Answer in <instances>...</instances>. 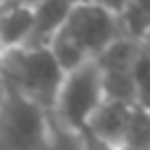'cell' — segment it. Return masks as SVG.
Instances as JSON below:
<instances>
[{
  "label": "cell",
  "instance_id": "30bf717a",
  "mask_svg": "<svg viewBox=\"0 0 150 150\" xmlns=\"http://www.w3.org/2000/svg\"><path fill=\"white\" fill-rule=\"evenodd\" d=\"M68 2L70 5H98V7H108V9L120 14L129 0H68Z\"/></svg>",
  "mask_w": 150,
  "mask_h": 150
},
{
  "label": "cell",
  "instance_id": "7a4b0ae2",
  "mask_svg": "<svg viewBox=\"0 0 150 150\" xmlns=\"http://www.w3.org/2000/svg\"><path fill=\"white\" fill-rule=\"evenodd\" d=\"M5 73L14 94L23 96L45 112L54 110L66 70L49 49H16L5 54Z\"/></svg>",
  "mask_w": 150,
  "mask_h": 150
},
{
  "label": "cell",
  "instance_id": "277c9868",
  "mask_svg": "<svg viewBox=\"0 0 150 150\" xmlns=\"http://www.w3.org/2000/svg\"><path fill=\"white\" fill-rule=\"evenodd\" d=\"M138 47H141V42L122 38L96 59L108 98L127 101V103L136 105V101H134V66H136Z\"/></svg>",
  "mask_w": 150,
  "mask_h": 150
},
{
  "label": "cell",
  "instance_id": "6da1fadb",
  "mask_svg": "<svg viewBox=\"0 0 150 150\" xmlns=\"http://www.w3.org/2000/svg\"><path fill=\"white\" fill-rule=\"evenodd\" d=\"M122 38L124 33L117 12L98 5H73L66 26L52 42L49 52L59 66L70 73L84 63L96 61Z\"/></svg>",
  "mask_w": 150,
  "mask_h": 150
},
{
  "label": "cell",
  "instance_id": "5b68a950",
  "mask_svg": "<svg viewBox=\"0 0 150 150\" xmlns=\"http://www.w3.org/2000/svg\"><path fill=\"white\" fill-rule=\"evenodd\" d=\"M134 110L136 105L134 103H127V101H115V98H108L101 110L96 112V117L91 120L87 134L101 143L103 148L108 150H120L127 131H129V124H131V117H134Z\"/></svg>",
  "mask_w": 150,
  "mask_h": 150
},
{
  "label": "cell",
  "instance_id": "ba28073f",
  "mask_svg": "<svg viewBox=\"0 0 150 150\" xmlns=\"http://www.w3.org/2000/svg\"><path fill=\"white\" fill-rule=\"evenodd\" d=\"M124 38L134 42L150 40V0H129L120 12Z\"/></svg>",
  "mask_w": 150,
  "mask_h": 150
},
{
  "label": "cell",
  "instance_id": "8fae6325",
  "mask_svg": "<svg viewBox=\"0 0 150 150\" xmlns=\"http://www.w3.org/2000/svg\"><path fill=\"white\" fill-rule=\"evenodd\" d=\"M42 2H47V0H2V5H21V7H30V9L40 7Z\"/></svg>",
  "mask_w": 150,
  "mask_h": 150
},
{
  "label": "cell",
  "instance_id": "9c48e42d",
  "mask_svg": "<svg viewBox=\"0 0 150 150\" xmlns=\"http://www.w3.org/2000/svg\"><path fill=\"white\" fill-rule=\"evenodd\" d=\"M134 101L138 108L150 110V40L141 42L134 66Z\"/></svg>",
  "mask_w": 150,
  "mask_h": 150
},
{
  "label": "cell",
  "instance_id": "8992f818",
  "mask_svg": "<svg viewBox=\"0 0 150 150\" xmlns=\"http://www.w3.org/2000/svg\"><path fill=\"white\" fill-rule=\"evenodd\" d=\"M70 9L73 5L68 0H47L40 7H35L33 33H30V42L26 49H49L52 42L63 30Z\"/></svg>",
  "mask_w": 150,
  "mask_h": 150
},
{
  "label": "cell",
  "instance_id": "3957f363",
  "mask_svg": "<svg viewBox=\"0 0 150 150\" xmlns=\"http://www.w3.org/2000/svg\"><path fill=\"white\" fill-rule=\"evenodd\" d=\"M108 101L101 73L96 61L84 63L70 73H66L63 84L59 89L52 115L56 124L68 134H87L91 120Z\"/></svg>",
  "mask_w": 150,
  "mask_h": 150
},
{
  "label": "cell",
  "instance_id": "52a82bcc",
  "mask_svg": "<svg viewBox=\"0 0 150 150\" xmlns=\"http://www.w3.org/2000/svg\"><path fill=\"white\" fill-rule=\"evenodd\" d=\"M33 19H35V9H30V7L2 5V21H0L2 54L28 47L30 33H33Z\"/></svg>",
  "mask_w": 150,
  "mask_h": 150
}]
</instances>
